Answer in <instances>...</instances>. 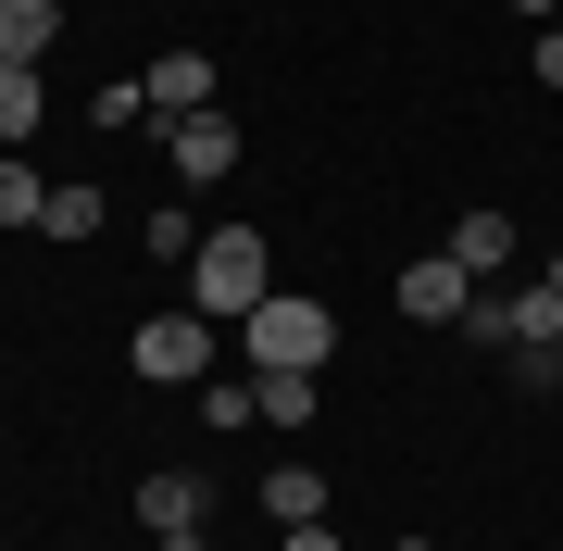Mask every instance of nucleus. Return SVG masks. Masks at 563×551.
I'll return each instance as SVG.
<instances>
[{"mask_svg": "<svg viewBox=\"0 0 563 551\" xmlns=\"http://www.w3.org/2000/svg\"><path fill=\"white\" fill-rule=\"evenodd\" d=\"M101 225H113V201H101L88 176H63V188H51V213H38V239H101Z\"/></svg>", "mask_w": 563, "mask_h": 551, "instance_id": "9b49d317", "label": "nucleus"}, {"mask_svg": "<svg viewBox=\"0 0 563 551\" xmlns=\"http://www.w3.org/2000/svg\"><path fill=\"white\" fill-rule=\"evenodd\" d=\"M163 164H176L188 188H213L225 164H239V125H225V113H188V125H163Z\"/></svg>", "mask_w": 563, "mask_h": 551, "instance_id": "39448f33", "label": "nucleus"}, {"mask_svg": "<svg viewBox=\"0 0 563 551\" xmlns=\"http://www.w3.org/2000/svg\"><path fill=\"white\" fill-rule=\"evenodd\" d=\"M139 88H151V113H163V125H188V113H213V51H163V63H151Z\"/></svg>", "mask_w": 563, "mask_h": 551, "instance_id": "0eeeda50", "label": "nucleus"}, {"mask_svg": "<svg viewBox=\"0 0 563 551\" xmlns=\"http://www.w3.org/2000/svg\"><path fill=\"white\" fill-rule=\"evenodd\" d=\"M539 288H563V251H551V276H539Z\"/></svg>", "mask_w": 563, "mask_h": 551, "instance_id": "aec40b11", "label": "nucleus"}, {"mask_svg": "<svg viewBox=\"0 0 563 551\" xmlns=\"http://www.w3.org/2000/svg\"><path fill=\"white\" fill-rule=\"evenodd\" d=\"M63 51V13L51 0H0V63H51Z\"/></svg>", "mask_w": 563, "mask_h": 551, "instance_id": "9d476101", "label": "nucleus"}, {"mask_svg": "<svg viewBox=\"0 0 563 551\" xmlns=\"http://www.w3.org/2000/svg\"><path fill=\"white\" fill-rule=\"evenodd\" d=\"M38 113H51V76H38V63H0V151L38 139Z\"/></svg>", "mask_w": 563, "mask_h": 551, "instance_id": "1a4fd4ad", "label": "nucleus"}, {"mask_svg": "<svg viewBox=\"0 0 563 551\" xmlns=\"http://www.w3.org/2000/svg\"><path fill=\"white\" fill-rule=\"evenodd\" d=\"M251 339V376H325V351H339V313L313 301V288H276L263 313H239Z\"/></svg>", "mask_w": 563, "mask_h": 551, "instance_id": "f257e3e1", "label": "nucleus"}, {"mask_svg": "<svg viewBox=\"0 0 563 551\" xmlns=\"http://www.w3.org/2000/svg\"><path fill=\"white\" fill-rule=\"evenodd\" d=\"M263 514H276V527H313L325 514V464H276L263 476Z\"/></svg>", "mask_w": 563, "mask_h": 551, "instance_id": "f8f14e48", "label": "nucleus"}, {"mask_svg": "<svg viewBox=\"0 0 563 551\" xmlns=\"http://www.w3.org/2000/svg\"><path fill=\"white\" fill-rule=\"evenodd\" d=\"M251 401H263V427H313V376H263Z\"/></svg>", "mask_w": 563, "mask_h": 551, "instance_id": "2eb2a0df", "label": "nucleus"}, {"mask_svg": "<svg viewBox=\"0 0 563 551\" xmlns=\"http://www.w3.org/2000/svg\"><path fill=\"white\" fill-rule=\"evenodd\" d=\"M514 13H526V25H563V0H514Z\"/></svg>", "mask_w": 563, "mask_h": 551, "instance_id": "a211bd4d", "label": "nucleus"}, {"mask_svg": "<svg viewBox=\"0 0 563 551\" xmlns=\"http://www.w3.org/2000/svg\"><path fill=\"white\" fill-rule=\"evenodd\" d=\"M38 213H51V176L25 151H0V225H38Z\"/></svg>", "mask_w": 563, "mask_h": 551, "instance_id": "ddd939ff", "label": "nucleus"}, {"mask_svg": "<svg viewBox=\"0 0 563 551\" xmlns=\"http://www.w3.org/2000/svg\"><path fill=\"white\" fill-rule=\"evenodd\" d=\"M526 76H551V88H563V25H539V63H526Z\"/></svg>", "mask_w": 563, "mask_h": 551, "instance_id": "f3484780", "label": "nucleus"}, {"mask_svg": "<svg viewBox=\"0 0 563 551\" xmlns=\"http://www.w3.org/2000/svg\"><path fill=\"white\" fill-rule=\"evenodd\" d=\"M439 251H451L463 276H501V264H514V213H488V201H476V213H463V225H451Z\"/></svg>", "mask_w": 563, "mask_h": 551, "instance_id": "6e6552de", "label": "nucleus"}, {"mask_svg": "<svg viewBox=\"0 0 563 551\" xmlns=\"http://www.w3.org/2000/svg\"><path fill=\"white\" fill-rule=\"evenodd\" d=\"M201 239H213V225H188L176 201H163V213H151V264H201Z\"/></svg>", "mask_w": 563, "mask_h": 551, "instance_id": "4468645a", "label": "nucleus"}, {"mask_svg": "<svg viewBox=\"0 0 563 551\" xmlns=\"http://www.w3.org/2000/svg\"><path fill=\"white\" fill-rule=\"evenodd\" d=\"M139 527L163 551H201V476H139Z\"/></svg>", "mask_w": 563, "mask_h": 551, "instance_id": "423d86ee", "label": "nucleus"}, {"mask_svg": "<svg viewBox=\"0 0 563 551\" xmlns=\"http://www.w3.org/2000/svg\"><path fill=\"white\" fill-rule=\"evenodd\" d=\"M125 364H139L151 388H188V376H213V313H188V301H176V313H151V327L125 339Z\"/></svg>", "mask_w": 563, "mask_h": 551, "instance_id": "7ed1b4c3", "label": "nucleus"}, {"mask_svg": "<svg viewBox=\"0 0 563 551\" xmlns=\"http://www.w3.org/2000/svg\"><path fill=\"white\" fill-rule=\"evenodd\" d=\"M463 301H476V276H463L451 251H413V264H401V313H413V327H463Z\"/></svg>", "mask_w": 563, "mask_h": 551, "instance_id": "20e7f679", "label": "nucleus"}, {"mask_svg": "<svg viewBox=\"0 0 563 551\" xmlns=\"http://www.w3.org/2000/svg\"><path fill=\"white\" fill-rule=\"evenodd\" d=\"M276 301V276H263V225H213L201 239V264H188V313H263Z\"/></svg>", "mask_w": 563, "mask_h": 551, "instance_id": "f03ea898", "label": "nucleus"}, {"mask_svg": "<svg viewBox=\"0 0 563 551\" xmlns=\"http://www.w3.org/2000/svg\"><path fill=\"white\" fill-rule=\"evenodd\" d=\"M388 551H439V539H388Z\"/></svg>", "mask_w": 563, "mask_h": 551, "instance_id": "6ab92c4d", "label": "nucleus"}, {"mask_svg": "<svg viewBox=\"0 0 563 551\" xmlns=\"http://www.w3.org/2000/svg\"><path fill=\"white\" fill-rule=\"evenodd\" d=\"M276 551H339V527H325V514L313 527H276Z\"/></svg>", "mask_w": 563, "mask_h": 551, "instance_id": "dca6fc26", "label": "nucleus"}]
</instances>
